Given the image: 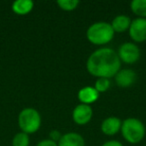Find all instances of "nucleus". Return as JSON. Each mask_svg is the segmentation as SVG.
Wrapping results in <instances>:
<instances>
[{"instance_id":"obj_2","label":"nucleus","mask_w":146,"mask_h":146,"mask_svg":"<svg viewBox=\"0 0 146 146\" xmlns=\"http://www.w3.org/2000/svg\"><path fill=\"white\" fill-rule=\"evenodd\" d=\"M115 32L111 24L105 21H99L91 24L86 31V38L94 45H105L113 39Z\"/></svg>"},{"instance_id":"obj_17","label":"nucleus","mask_w":146,"mask_h":146,"mask_svg":"<svg viewBox=\"0 0 146 146\" xmlns=\"http://www.w3.org/2000/svg\"><path fill=\"white\" fill-rule=\"evenodd\" d=\"M110 86H111L110 79H107V78H97L93 87L95 88V90L98 93H103V92H106L109 89Z\"/></svg>"},{"instance_id":"obj_19","label":"nucleus","mask_w":146,"mask_h":146,"mask_svg":"<svg viewBox=\"0 0 146 146\" xmlns=\"http://www.w3.org/2000/svg\"><path fill=\"white\" fill-rule=\"evenodd\" d=\"M36 146H58V144L51 139H43L39 141Z\"/></svg>"},{"instance_id":"obj_12","label":"nucleus","mask_w":146,"mask_h":146,"mask_svg":"<svg viewBox=\"0 0 146 146\" xmlns=\"http://www.w3.org/2000/svg\"><path fill=\"white\" fill-rule=\"evenodd\" d=\"M110 24L115 33H122L129 29L130 24H131V19L127 15H117Z\"/></svg>"},{"instance_id":"obj_9","label":"nucleus","mask_w":146,"mask_h":146,"mask_svg":"<svg viewBox=\"0 0 146 146\" xmlns=\"http://www.w3.org/2000/svg\"><path fill=\"white\" fill-rule=\"evenodd\" d=\"M122 125V121L120 118L115 116H110L102 121L101 123V131L105 135L112 136L120 131Z\"/></svg>"},{"instance_id":"obj_8","label":"nucleus","mask_w":146,"mask_h":146,"mask_svg":"<svg viewBox=\"0 0 146 146\" xmlns=\"http://www.w3.org/2000/svg\"><path fill=\"white\" fill-rule=\"evenodd\" d=\"M115 82L118 87L128 88L134 84L136 81V73L132 69H120L115 76Z\"/></svg>"},{"instance_id":"obj_13","label":"nucleus","mask_w":146,"mask_h":146,"mask_svg":"<svg viewBox=\"0 0 146 146\" xmlns=\"http://www.w3.org/2000/svg\"><path fill=\"white\" fill-rule=\"evenodd\" d=\"M34 2L31 0H16L11 5L12 11L17 15H26L32 11Z\"/></svg>"},{"instance_id":"obj_10","label":"nucleus","mask_w":146,"mask_h":146,"mask_svg":"<svg viewBox=\"0 0 146 146\" xmlns=\"http://www.w3.org/2000/svg\"><path fill=\"white\" fill-rule=\"evenodd\" d=\"M57 144L58 146H85V140L79 133L68 132L61 136Z\"/></svg>"},{"instance_id":"obj_3","label":"nucleus","mask_w":146,"mask_h":146,"mask_svg":"<svg viewBox=\"0 0 146 146\" xmlns=\"http://www.w3.org/2000/svg\"><path fill=\"white\" fill-rule=\"evenodd\" d=\"M123 138L130 144H137L144 138L146 133L143 122L138 118L129 117L122 121L121 129Z\"/></svg>"},{"instance_id":"obj_11","label":"nucleus","mask_w":146,"mask_h":146,"mask_svg":"<svg viewBox=\"0 0 146 146\" xmlns=\"http://www.w3.org/2000/svg\"><path fill=\"white\" fill-rule=\"evenodd\" d=\"M78 99L81 102V104H86V105H90V104L94 103L99 97V93L95 90V88L92 86H85V87L81 88L78 91Z\"/></svg>"},{"instance_id":"obj_1","label":"nucleus","mask_w":146,"mask_h":146,"mask_svg":"<svg viewBox=\"0 0 146 146\" xmlns=\"http://www.w3.org/2000/svg\"><path fill=\"white\" fill-rule=\"evenodd\" d=\"M86 69L94 77L110 79L121 69V61L115 50L103 47L89 55L86 61Z\"/></svg>"},{"instance_id":"obj_4","label":"nucleus","mask_w":146,"mask_h":146,"mask_svg":"<svg viewBox=\"0 0 146 146\" xmlns=\"http://www.w3.org/2000/svg\"><path fill=\"white\" fill-rule=\"evenodd\" d=\"M41 115L35 108L26 107L18 114V126L26 134H33L41 127Z\"/></svg>"},{"instance_id":"obj_5","label":"nucleus","mask_w":146,"mask_h":146,"mask_svg":"<svg viewBox=\"0 0 146 146\" xmlns=\"http://www.w3.org/2000/svg\"><path fill=\"white\" fill-rule=\"evenodd\" d=\"M117 55L120 61L125 64H133L140 58V49L135 43L125 42L118 48Z\"/></svg>"},{"instance_id":"obj_6","label":"nucleus","mask_w":146,"mask_h":146,"mask_svg":"<svg viewBox=\"0 0 146 146\" xmlns=\"http://www.w3.org/2000/svg\"><path fill=\"white\" fill-rule=\"evenodd\" d=\"M129 36L134 42L142 43L146 41V19L135 18L131 20V24L128 29Z\"/></svg>"},{"instance_id":"obj_18","label":"nucleus","mask_w":146,"mask_h":146,"mask_svg":"<svg viewBox=\"0 0 146 146\" xmlns=\"http://www.w3.org/2000/svg\"><path fill=\"white\" fill-rule=\"evenodd\" d=\"M49 136H50V138H49V139H51L52 141L58 143V141L60 140L62 134H61L58 130H52V131H50V133H49Z\"/></svg>"},{"instance_id":"obj_7","label":"nucleus","mask_w":146,"mask_h":146,"mask_svg":"<svg viewBox=\"0 0 146 146\" xmlns=\"http://www.w3.org/2000/svg\"><path fill=\"white\" fill-rule=\"evenodd\" d=\"M93 116V110L90 105L79 104L76 106L72 112V119L78 125H85L90 122Z\"/></svg>"},{"instance_id":"obj_15","label":"nucleus","mask_w":146,"mask_h":146,"mask_svg":"<svg viewBox=\"0 0 146 146\" xmlns=\"http://www.w3.org/2000/svg\"><path fill=\"white\" fill-rule=\"evenodd\" d=\"M11 144H12V146H29L30 137L28 134L20 131L13 136Z\"/></svg>"},{"instance_id":"obj_14","label":"nucleus","mask_w":146,"mask_h":146,"mask_svg":"<svg viewBox=\"0 0 146 146\" xmlns=\"http://www.w3.org/2000/svg\"><path fill=\"white\" fill-rule=\"evenodd\" d=\"M130 8L138 18L146 19V0H133L130 3Z\"/></svg>"},{"instance_id":"obj_16","label":"nucleus","mask_w":146,"mask_h":146,"mask_svg":"<svg viewBox=\"0 0 146 146\" xmlns=\"http://www.w3.org/2000/svg\"><path fill=\"white\" fill-rule=\"evenodd\" d=\"M56 4L63 11H73L79 5V1L78 0H58Z\"/></svg>"},{"instance_id":"obj_20","label":"nucleus","mask_w":146,"mask_h":146,"mask_svg":"<svg viewBox=\"0 0 146 146\" xmlns=\"http://www.w3.org/2000/svg\"><path fill=\"white\" fill-rule=\"evenodd\" d=\"M101 146H123V144L118 140H109L102 144Z\"/></svg>"}]
</instances>
